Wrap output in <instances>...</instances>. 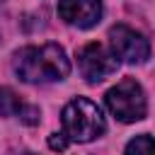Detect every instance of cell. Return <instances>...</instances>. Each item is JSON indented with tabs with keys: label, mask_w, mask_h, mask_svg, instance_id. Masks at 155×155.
<instances>
[{
	"label": "cell",
	"mask_w": 155,
	"mask_h": 155,
	"mask_svg": "<svg viewBox=\"0 0 155 155\" xmlns=\"http://www.w3.org/2000/svg\"><path fill=\"white\" fill-rule=\"evenodd\" d=\"M12 70L22 82H56L68 78L70 61L58 44L24 46L12 56Z\"/></svg>",
	"instance_id": "6da1fadb"
},
{
	"label": "cell",
	"mask_w": 155,
	"mask_h": 155,
	"mask_svg": "<svg viewBox=\"0 0 155 155\" xmlns=\"http://www.w3.org/2000/svg\"><path fill=\"white\" fill-rule=\"evenodd\" d=\"M61 121H63V136L73 143H90L107 131L102 109L87 97L70 99L63 107Z\"/></svg>",
	"instance_id": "7a4b0ae2"
},
{
	"label": "cell",
	"mask_w": 155,
	"mask_h": 155,
	"mask_svg": "<svg viewBox=\"0 0 155 155\" xmlns=\"http://www.w3.org/2000/svg\"><path fill=\"white\" fill-rule=\"evenodd\" d=\"M107 107L109 111L124 121V124H131V121H140L145 119L148 114V99H145V92L140 87V82H136L133 78H124L121 82H116L109 92H107Z\"/></svg>",
	"instance_id": "3957f363"
},
{
	"label": "cell",
	"mask_w": 155,
	"mask_h": 155,
	"mask_svg": "<svg viewBox=\"0 0 155 155\" xmlns=\"http://www.w3.org/2000/svg\"><path fill=\"white\" fill-rule=\"evenodd\" d=\"M78 68L87 82H102L104 78L114 75L119 68V58L104 44H85L78 51Z\"/></svg>",
	"instance_id": "277c9868"
},
{
	"label": "cell",
	"mask_w": 155,
	"mask_h": 155,
	"mask_svg": "<svg viewBox=\"0 0 155 155\" xmlns=\"http://www.w3.org/2000/svg\"><path fill=\"white\" fill-rule=\"evenodd\" d=\"M109 44L111 53L126 63H145L150 58V41L126 24H114L109 29Z\"/></svg>",
	"instance_id": "5b68a950"
},
{
	"label": "cell",
	"mask_w": 155,
	"mask_h": 155,
	"mask_svg": "<svg viewBox=\"0 0 155 155\" xmlns=\"http://www.w3.org/2000/svg\"><path fill=\"white\" fill-rule=\"evenodd\" d=\"M58 15L78 29H90L102 17V0H58Z\"/></svg>",
	"instance_id": "8992f818"
},
{
	"label": "cell",
	"mask_w": 155,
	"mask_h": 155,
	"mask_svg": "<svg viewBox=\"0 0 155 155\" xmlns=\"http://www.w3.org/2000/svg\"><path fill=\"white\" fill-rule=\"evenodd\" d=\"M24 102L10 90V87H0V116H17L22 111Z\"/></svg>",
	"instance_id": "52a82bcc"
},
{
	"label": "cell",
	"mask_w": 155,
	"mask_h": 155,
	"mask_svg": "<svg viewBox=\"0 0 155 155\" xmlns=\"http://www.w3.org/2000/svg\"><path fill=\"white\" fill-rule=\"evenodd\" d=\"M153 150V138L150 133H140L138 138H133L128 145H126V153H150Z\"/></svg>",
	"instance_id": "ba28073f"
},
{
	"label": "cell",
	"mask_w": 155,
	"mask_h": 155,
	"mask_svg": "<svg viewBox=\"0 0 155 155\" xmlns=\"http://www.w3.org/2000/svg\"><path fill=\"white\" fill-rule=\"evenodd\" d=\"M17 116H19V121H24L27 126H34V124H39V109H36V107H29V104H24V107H22V111H19Z\"/></svg>",
	"instance_id": "9c48e42d"
},
{
	"label": "cell",
	"mask_w": 155,
	"mask_h": 155,
	"mask_svg": "<svg viewBox=\"0 0 155 155\" xmlns=\"http://www.w3.org/2000/svg\"><path fill=\"white\" fill-rule=\"evenodd\" d=\"M48 148H53V150H65V148H68V138H65L63 133H51Z\"/></svg>",
	"instance_id": "30bf717a"
},
{
	"label": "cell",
	"mask_w": 155,
	"mask_h": 155,
	"mask_svg": "<svg viewBox=\"0 0 155 155\" xmlns=\"http://www.w3.org/2000/svg\"><path fill=\"white\" fill-rule=\"evenodd\" d=\"M0 2H2V0H0Z\"/></svg>",
	"instance_id": "8fae6325"
}]
</instances>
